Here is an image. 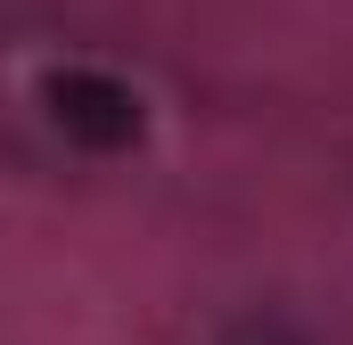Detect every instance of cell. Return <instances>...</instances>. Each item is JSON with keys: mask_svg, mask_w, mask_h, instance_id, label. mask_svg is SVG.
Masks as SVG:
<instances>
[{"mask_svg": "<svg viewBox=\"0 0 353 345\" xmlns=\"http://www.w3.org/2000/svg\"><path fill=\"white\" fill-rule=\"evenodd\" d=\"M50 115L90 148H132L140 140V99L115 75H50Z\"/></svg>", "mask_w": 353, "mask_h": 345, "instance_id": "1", "label": "cell"}, {"mask_svg": "<svg viewBox=\"0 0 353 345\" xmlns=\"http://www.w3.org/2000/svg\"><path fill=\"white\" fill-rule=\"evenodd\" d=\"M247 345H288V337H247Z\"/></svg>", "mask_w": 353, "mask_h": 345, "instance_id": "2", "label": "cell"}]
</instances>
